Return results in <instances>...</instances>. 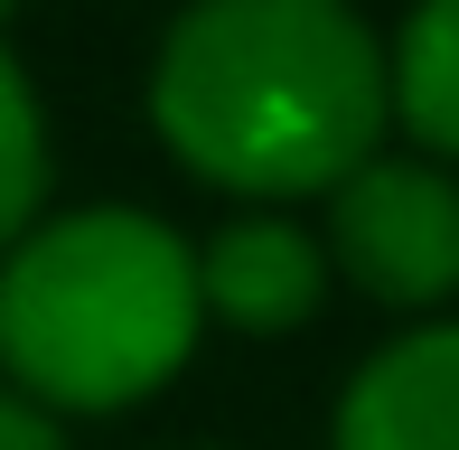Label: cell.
<instances>
[{
  "label": "cell",
  "instance_id": "6da1fadb",
  "mask_svg": "<svg viewBox=\"0 0 459 450\" xmlns=\"http://www.w3.org/2000/svg\"><path fill=\"white\" fill-rule=\"evenodd\" d=\"M394 113V56L347 0H197L160 38L151 122L235 197H338Z\"/></svg>",
  "mask_w": 459,
  "mask_h": 450
},
{
  "label": "cell",
  "instance_id": "7a4b0ae2",
  "mask_svg": "<svg viewBox=\"0 0 459 450\" xmlns=\"http://www.w3.org/2000/svg\"><path fill=\"white\" fill-rule=\"evenodd\" d=\"M197 263L141 207H75L0 254V366L29 403L122 413L187 366Z\"/></svg>",
  "mask_w": 459,
  "mask_h": 450
},
{
  "label": "cell",
  "instance_id": "3957f363",
  "mask_svg": "<svg viewBox=\"0 0 459 450\" xmlns=\"http://www.w3.org/2000/svg\"><path fill=\"white\" fill-rule=\"evenodd\" d=\"M328 254L366 300L431 310L459 291V178L431 160H366L328 197Z\"/></svg>",
  "mask_w": 459,
  "mask_h": 450
},
{
  "label": "cell",
  "instance_id": "277c9868",
  "mask_svg": "<svg viewBox=\"0 0 459 450\" xmlns=\"http://www.w3.org/2000/svg\"><path fill=\"white\" fill-rule=\"evenodd\" d=\"M338 450H459V319L357 366L338 394Z\"/></svg>",
  "mask_w": 459,
  "mask_h": 450
},
{
  "label": "cell",
  "instance_id": "5b68a950",
  "mask_svg": "<svg viewBox=\"0 0 459 450\" xmlns=\"http://www.w3.org/2000/svg\"><path fill=\"white\" fill-rule=\"evenodd\" d=\"M197 291H206V310H216L225 329L290 338L309 310H319V291H328V254L290 216H244V225H225V235L206 244Z\"/></svg>",
  "mask_w": 459,
  "mask_h": 450
},
{
  "label": "cell",
  "instance_id": "8992f818",
  "mask_svg": "<svg viewBox=\"0 0 459 450\" xmlns=\"http://www.w3.org/2000/svg\"><path fill=\"white\" fill-rule=\"evenodd\" d=\"M394 113L422 151L459 160V0H422L394 38Z\"/></svg>",
  "mask_w": 459,
  "mask_h": 450
},
{
  "label": "cell",
  "instance_id": "52a82bcc",
  "mask_svg": "<svg viewBox=\"0 0 459 450\" xmlns=\"http://www.w3.org/2000/svg\"><path fill=\"white\" fill-rule=\"evenodd\" d=\"M38 197H48V122H38V94L19 75V56L0 48V254L29 235Z\"/></svg>",
  "mask_w": 459,
  "mask_h": 450
},
{
  "label": "cell",
  "instance_id": "ba28073f",
  "mask_svg": "<svg viewBox=\"0 0 459 450\" xmlns=\"http://www.w3.org/2000/svg\"><path fill=\"white\" fill-rule=\"evenodd\" d=\"M0 450H66V441L48 432V413H38V403L0 394Z\"/></svg>",
  "mask_w": 459,
  "mask_h": 450
},
{
  "label": "cell",
  "instance_id": "9c48e42d",
  "mask_svg": "<svg viewBox=\"0 0 459 450\" xmlns=\"http://www.w3.org/2000/svg\"><path fill=\"white\" fill-rule=\"evenodd\" d=\"M10 10H19V0H0V19H10Z\"/></svg>",
  "mask_w": 459,
  "mask_h": 450
}]
</instances>
